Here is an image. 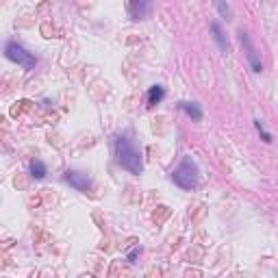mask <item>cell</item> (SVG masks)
I'll list each match as a JSON object with an SVG mask.
<instances>
[{"mask_svg":"<svg viewBox=\"0 0 278 278\" xmlns=\"http://www.w3.org/2000/svg\"><path fill=\"white\" fill-rule=\"evenodd\" d=\"M116 157H118V163L124 170H128L130 174H142V154H139L137 146L130 142L128 137H118L116 142Z\"/></svg>","mask_w":278,"mask_h":278,"instance_id":"obj_1","label":"cell"},{"mask_svg":"<svg viewBox=\"0 0 278 278\" xmlns=\"http://www.w3.org/2000/svg\"><path fill=\"white\" fill-rule=\"evenodd\" d=\"M172 181L185 191L196 189L198 183H200V170H198V165H196V161L191 157H185L181 161V165L172 172Z\"/></svg>","mask_w":278,"mask_h":278,"instance_id":"obj_2","label":"cell"},{"mask_svg":"<svg viewBox=\"0 0 278 278\" xmlns=\"http://www.w3.org/2000/svg\"><path fill=\"white\" fill-rule=\"evenodd\" d=\"M5 54H7V59H11L13 63H18L22 65L24 70H33L35 68V57H33L29 50H24V48L20 44H15V42H9L5 46Z\"/></svg>","mask_w":278,"mask_h":278,"instance_id":"obj_3","label":"cell"},{"mask_svg":"<svg viewBox=\"0 0 278 278\" xmlns=\"http://www.w3.org/2000/svg\"><path fill=\"white\" fill-rule=\"evenodd\" d=\"M63 178H65V183H70L76 191H87L89 185H92V178H89V174H85V172H76V170H68Z\"/></svg>","mask_w":278,"mask_h":278,"instance_id":"obj_4","label":"cell"},{"mask_svg":"<svg viewBox=\"0 0 278 278\" xmlns=\"http://www.w3.org/2000/svg\"><path fill=\"white\" fill-rule=\"evenodd\" d=\"M241 44L246 46V54H248V61L252 65V72H261V70H263V63H261L259 54H257L255 48H252V44H250V39H248L246 33H241Z\"/></svg>","mask_w":278,"mask_h":278,"instance_id":"obj_5","label":"cell"},{"mask_svg":"<svg viewBox=\"0 0 278 278\" xmlns=\"http://www.w3.org/2000/svg\"><path fill=\"white\" fill-rule=\"evenodd\" d=\"M148 11H150L148 3H128V13H130V18H133V20L144 18Z\"/></svg>","mask_w":278,"mask_h":278,"instance_id":"obj_6","label":"cell"},{"mask_svg":"<svg viewBox=\"0 0 278 278\" xmlns=\"http://www.w3.org/2000/svg\"><path fill=\"white\" fill-rule=\"evenodd\" d=\"M163 98H165V89H163L161 85H152L148 89V104L152 107V104H159Z\"/></svg>","mask_w":278,"mask_h":278,"instance_id":"obj_7","label":"cell"},{"mask_svg":"<svg viewBox=\"0 0 278 278\" xmlns=\"http://www.w3.org/2000/svg\"><path fill=\"white\" fill-rule=\"evenodd\" d=\"M211 31H213V39L217 42V46L226 52L228 50V42H226V37H224V33H222V26H219L217 22H211Z\"/></svg>","mask_w":278,"mask_h":278,"instance_id":"obj_8","label":"cell"},{"mask_svg":"<svg viewBox=\"0 0 278 278\" xmlns=\"http://www.w3.org/2000/svg\"><path fill=\"white\" fill-rule=\"evenodd\" d=\"M178 109H183L187 116L193 118V120H200L202 118V111H200V107L196 102H181V104H178Z\"/></svg>","mask_w":278,"mask_h":278,"instance_id":"obj_9","label":"cell"},{"mask_svg":"<svg viewBox=\"0 0 278 278\" xmlns=\"http://www.w3.org/2000/svg\"><path fill=\"white\" fill-rule=\"evenodd\" d=\"M31 176L37 178V181H42V178L46 176V165L39 159H33L31 161Z\"/></svg>","mask_w":278,"mask_h":278,"instance_id":"obj_10","label":"cell"},{"mask_svg":"<svg viewBox=\"0 0 278 278\" xmlns=\"http://www.w3.org/2000/svg\"><path fill=\"white\" fill-rule=\"evenodd\" d=\"M255 126H257V130H259V135L261 137H263V142H272V135H269L267 133V130H265V126H263V122H261V120H255Z\"/></svg>","mask_w":278,"mask_h":278,"instance_id":"obj_11","label":"cell"},{"mask_svg":"<svg viewBox=\"0 0 278 278\" xmlns=\"http://www.w3.org/2000/svg\"><path fill=\"white\" fill-rule=\"evenodd\" d=\"M217 11H219V13H228V5H224V3H217Z\"/></svg>","mask_w":278,"mask_h":278,"instance_id":"obj_12","label":"cell"}]
</instances>
